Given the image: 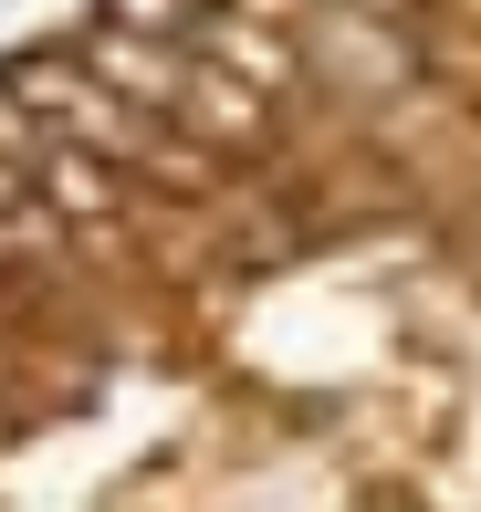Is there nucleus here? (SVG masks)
<instances>
[{
  "instance_id": "nucleus-2",
  "label": "nucleus",
  "mask_w": 481,
  "mask_h": 512,
  "mask_svg": "<svg viewBox=\"0 0 481 512\" xmlns=\"http://www.w3.org/2000/svg\"><path fill=\"white\" fill-rule=\"evenodd\" d=\"M32 189L53 199V209H105V199H116V168H105V157H84V147H53V157L32 168Z\"/></svg>"
},
{
  "instance_id": "nucleus-3",
  "label": "nucleus",
  "mask_w": 481,
  "mask_h": 512,
  "mask_svg": "<svg viewBox=\"0 0 481 512\" xmlns=\"http://www.w3.org/2000/svg\"><path fill=\"white\" fill-rule=\"evenodd\" d=\"M116 32H136V42H199L210 32V0H116Z\"/></svg>"
},
{
  "instance_id": "nucleus-1",
  "label": "nucleus",
  "mask_w": 481,
  "mask_h": 512,
  "mask_svg": "<svg viewBox=\"0 0 481 512\" xmlns=\"http://www.w3.org/2000/svg\"><path fill=\"white\" fill-rule=\"evenodd\" d=\"M95 63L116 74V95H126V105H178V84H189V74H178V53L157 63L136 32H95Z\"/></svg>"
}]
</instances>
